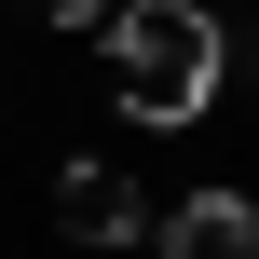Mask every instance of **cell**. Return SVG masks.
I'll use <instances>...</instances> for the list:
<instances>
[{
    "mask_svg": "<svg viewBox=\"0 0 259 259\" xmlns=\"http://www.w3.org/2000/svg\"><path fill=\"white\" fill-rule=\"evenodd\" d=\"M219 68H232V27H219L205 0H137V14H109V96H123L137 123H191V109L219 96Z\"/></svg>",
    "mask_w": 259,
    "mask_h": 259,
    "instance_id": "obj_1",
    "label": "cell"
},
{
    "mask_svg": "<svg viewBox=\"0 0 259 259\" xmlns=\"http://www.w3.org/2000/svg\"><path fill=\"white\" fill-rule=\"evenodd\" d=\"M55 219H68V232H82V246H150V191H137V178H123V164H68V178H55Z\"/></svg>",
    "mask_w": 259,
    "mask_h": 259,
    "instance_id": "obj_2",
    "label": "cell"
},
{
    "mask_svg": "<svg viewBox=\"0 0 259 259\" xmlns=\"http://www.w3.org/2000/svg\"><path fill=\"white\" fill-rule=\"evenodd\" d=\"M150 259H259V205L246 191H191L178 219H150Z\"/></svg>",
    "mask_w": 259,
    "mask_h": 259,
    "instance_id": "obj_3",
    "label": "cell"
},
{
    "mask_svg": "<svg viewBox=\"0 0 259 259\" xmlns=\"http://www.w3.org/2000/svg\"><path fill=\"white\" fill-rule=\"evenodd\" d=\"M14 14H41V27H96L109 0H14Z\"/></svg>",
    "mask_w": 259,
    "mask_h": 259,
    "instance_id": "obj_4",
    "label": "cell"
},
{
    "mask_svg": "<svg viewBox=\"0 0 259 259\" xmlns=\"http://www.w3.org/2000/svg\"><path fill=\"white\" fill-rule=\"evenodd\" d=\"M123 259H150V246H123Z\"/></svg>",
    "mask_w": 259,
    "mask_h": 259,
    "instance_id": "obj_5",
    "label": "cell"
}]
</instances>
